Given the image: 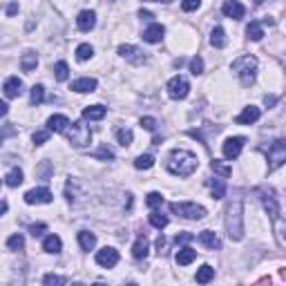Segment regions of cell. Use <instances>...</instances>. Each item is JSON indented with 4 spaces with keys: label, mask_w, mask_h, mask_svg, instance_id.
I'll use <instances>...</instances> for the list:
<instances>
[{
    "label": "cell",
    "mask_w": 286,
    "mask_h": 286,
    "mask_svg": "<svg viewBox=\"0 0 286 286\" xmlns=\"http://www.w3.org/2000/svg\"><path fill=\"white\" fill-rule=\"evenodd\" d=\"M197 165H199L197 157L188 150H175L168 157V170L177 177H190L197 170Z\"/></svg>",
    "instance_id": "obj_1"
},
{
    "label": "cell",
    "mask_w": 286,
    "mask_h": 286,
    "mask_svg": "<svg viewBox=\"0 0 286 286\" xmlns=\"http://www.w3.org/2000/svg\"><path fill=\"white\" fill-rule=\"evenodd\" d=\"M242 202H233L228 206L226 210V230H228V237L239 242V239L244 237V215H242Z\"/></svg>",
    "instance_id": "obj_2"
},
{
    "label": "cell",
    "mask_w": 286,
    "mask_h": 286,
    "mask_svg": "<svg viewBox=\"0 0 286 286\" xmlns=\"http://www.w3.org/2000/svg\"><path fill=\"white\" fill-rule=\"evenodd\" d=\"M233 72L239 76L242 85H250L257 74V59L255 56H242L233 63Z\"/></svg>",
    "instance_id": "obj_3"
},
{
    "label": "cell",
    "mask_w": 286,
    "mask_h": 286,
    "mask_svg": "<svg viewBox=\"0 0 286 286\" xmlns=\"http://www.w3.org/2000/svg\"><path fill=\"white\" fill-rule=\"evenodd\" d=\"M65 134H67L69 143H72L74 148H85V145H87V143L92 141V132H90V127L85 125L83 121L69 123V125L65 127Z\"/></svg>",
    "instance_id": "obj_4"
},
{
    "label": "cell",
    "mask_w": 286,
    "mask_h": 286,
    "mask_svg": "<svg viewBox=\"0 0 286 286\" xmlns=\"http://www.w3.org/2000/svg\"><path fill=\"white\" fill-rule=\"evenodd\" d=\"M170 210L175 212V215H179V217H184V219H204L206 217V208L197 206V204H192V202H185V204L172 202L170 204Z\"/></svg>",
    "instance_id": "obj_5"
},
{
    "label": "cell",
    "mask_w": 286,
    "mask_h": 286,
    "mask_svg": "<svg viewBox=\"0 0 286 286\" xmlns=\"http://www.w3.org/2000/svg\"><path fill=\"white\" fill-rule=\"evenodd\" d=\"M188 92H190V83H188V79H184V76H175V79H170V83H168V96L170 99L181 101V99L188 96Z\"/></svg>",
    "instance_id": "obj_6"
},
{
    "label": "cell",
    "mask_w": 286,
    "mask_h": 286,
    "mask_svg": "<svg viewBox=\"0 0 286 286\" xmlns=\"http://www.w3.org/2000/svg\"><path fill=\"white\" fill-rule=\"evenodd\" d=\"M268 161H270V170L280 168L282 163L286 161V143L284 139H277L268 145Z\"/></svg>",
    "instance_id": "obj_7"
},
{
    "label": "cell",
    "mask_w": 286,
    "mask_h": 286,
    "mask_svg": "<svg viewBox=\"0 0 286 286\" xmlns=\"http://www.w3.org/2000/svg\"><path fill=\"white\" fill-rule=\"evenodd\" d=\"M119 54H121L127 63H132V65H143L145 61H148L145 52H141V49L134 47V45H121V47H119Z\"/></svg>",
    "instance_id": "obj_8"
},
{
    "label": "cell",
    "mask_w": 286,
    "mask_h": 286,
    "mask_svg": "<svg viewBox=\"0 0 286 286\" xmlns=\"http://www.w3.org/2000/svg\"><path fill=\"white\" fill-rule=\"evenodd\" d=\"M244 143H246L244 137H230V139H226V143H224V148H222L224 157H226V159H237L239 154H242Z\"/></svg>",
    "instance_id": "obj_9"
},
{
    "label": "cell",
    "mask_w": 286,
    "mask_h": 286,
    "mask_svg": "<svg viewBox=\"0 0 286 286\" xmlns=\"http://www.w3.org/2000/svg\"><path fill=\"white\" fill-rule=\"evenodd\" d=\"M257 192L262 195V204H264L266 212L270 215V219H277V217H280V204H277V197L273 195L270 190H266V188H260Z\"/></svg>",
    "instance_id": "obj_10"
},
{
    "label": "cell",
    "mask_w": 286,
    "mask_h": 286,
    "mask_svg": "<svg viewBox=\"0 0 286 286\" xmlns=\"http://www.w3.org/2000/svg\"><path fill=\"white\" fill-rule=\"evenodd\" d=\"M96 264L103 266V268H112V266H117L119 264V250L110 248V246L101 248L99 253H96Z\"/></svg>",
    "instance_id": "obj_11"
},
{
    "label": "cell",
    "mask_w": 286,
    "mask_h": 286,
    "mask_svg": "<svg viewBox=\"0 0 286 286\" xmlns=\"http://www.w3.org/2000/svg\"><path fill=\"white\" fill-rule=\"evenodd\" d=\"M54 195L47 190V188H34V190L25 192V204L34 206V204H52Z\"/></svg>",
    "instance_id": "obj_12"
},
{
    "label": "cell",
    "mask_w": 286,
    "mask_h": 286,
    "mask_svg": "<svg viewBox=\"0 0 286 286\" xmlns=\"http://www.w3.org/2000/svg\"><path fill=\"white\" fill-rule=\"evenodd\" d=\"M222 14L226 18H235V20H239V18H244L246 9H244V5H242L239 0H226V2L222 5Z\"/></svg>",
    "instance_id": "obj_13"
},
{
    "label": "cell",
    "mask_w": 286,
    "mask_h": 286,
    "mask_svg": "<svg viewBox=\"0 0 286 286\" xmlns=\"http://www.w3.org/2000/svg\"><path fill=\"white\" fill-rule=\"evenodd\" d=\"M76 25H79L81 32H90V29H94L96 25V14L92 9H85L79 14V18H76Z\"/></svg>",
    "instance_id": "obj_14"
},
{
    "label": "cell",
    "mask_w": 286,
    "mask_h": 286,
    "mask_svg": "<svg viewBox=\"0 0 286 286\" xmlns=\"http://www.w3.org/2000/svg\"><path fill=\"white\" fill-rule=\"evenodd\" d=\"M260 117H262L260 107L248 105V107H244V112H242V114H239L237 119H235V123H239V125H250V123H255Z\"/></svg>",
    "instance_id": "obj_15"
},
{
    "label": "cell",
    "mask_w": 286,
    "mask_h": 286,
    "mask_svg": "<svg viewBox=\"0 0 286 286\" xmlns=\"http://www.w3.org/2000/svg\"><path fill=\"white\" fill-rule=\"evenodd\" d=\"M163 34H165V27L159 25V22H152V25L143 32V41H145V42H161Z\"/></svg>",
    "instance_id": "obj_16"
},
{
    "label": "cell",
    "mask_w": 286,
    "mask_h": 286,
    "mask_svg": "<svg viewBox=\"0 0 286 286\" xmlns=\"http://www.w3.org/2000/svg\"><path fill=\"white\" fill-rule=\"evenodd\" d=\"M148 250H150V242L145 235H141L132 246V257L134 260H145V257H148Z\"/></svg>",
    "instance_id": "obj_17"
},
{
    "label": "cell",
    "mask_w": 286,
    "mask_h": 286,
    "mask_svg": "<svg viewBox=\"0 0 286 286\" xmlns=\"http://www.w3.org/2000/svg\"><path fill=\"white\" fill-rule=\"evenodd\" d=\"M69 125V119L65 114H54L47 119V130L49 132H65V127Z\"/></svg>",
    "instance_id": "obj_18"
},
{
    "label": "cell",
    "mask_w": 286,
    "mask_h": 286,
    "mask_svg": "<svg viewBox=\"0 0 286 286\" xmlns=\"http://www.w3.org/2000/svg\"><path fill=\"white\" fill-rule=\"evenodd\" d=\"M5 94L9 96V99H16V96L22 94V81L18 79V76H9V79L5 81Z\"/></svg>",
    "instance_id": "obj_19"
},
{
    "label": "cell",
    "mask_w": 286,
    "mask_h": 286,
    "mask_svg": "<svg viewBox=\"0 0 286 286\" xmlns=\"http://www.w3.org/2000/svg\"><path fill=\"white\" fill-rule=\"evenodd\" d=\"M42 250L45 253H52V255H59L63 250V242H61L59 235H47L45 242H42Z\"/></svg>",
    "instance_id": "obj_20"
},
{
    "label": "cell",
    "mask_w": 286,
    "mask_h": 286,
    "mask_svg": "<svg viewBox=\"0 0 286 286\" xmlns=\"http://www.w3.org/2000/svg\"><path fill=\"white\" fill-rule=\"evenodd\" d=\"M72 90L79 92V94H87V92H94L96 90V79H90V76H85V79H79L72 83Z\"/></svg>",
    "instance_id": "obj_21"
},
{
    "label": "cell",
    "mask_w": 286,
    "mask_h": 286,
    "mask_svg": "<svg viewBox=\"0 0 286 286\" xmlns=\"http://www.w3.org/2000/svg\"><path fill=\"white\" fill-rule=\"evenodd\" d=\"M177 264L179 266H188V264H192V262L197 260V250L195 248H190V246H184V248H179V253H177Z\"/></svg>",
    "instance_id": "obj_22"
},
{
    "label": "cell",
    "mask_w": 286,
    "mask_h": 286,
    "mask_svg": "<svg viewBox=\"0 0 286 286\" xmlns=\"http://www.w3.org/2000/svg\"><path fill=\"white\" fill-rule=\"evenodd\" d=\"M199 244H204L206 248L215 250V248H222V242H219V237L212 230H204V233H199Z\"/></svg>",
    "instance_id": "obj_23"
},
{
    "label": "cell",
    "mask_w": 286,
    "mask_h": 286,
    "mask_svg": "<svg viewBox=\"0 0 286 286\" xmlns=\"http://www.w3.org/2000/svg\"><path fill=\"white\" fill-rule=\"evenodd\" d=\"M107 114V110L103 105H90L83 110V119L85 121H101L103 117Z\"/></svg>",
    "instance_id": "obj_24"
},
{
    "label": "cell",
    "mask_w": 286,
    "mask_h": 286,
    "mask_svg": "<svg viewBox=\"0 0 286 286\" xmlns=\"http://www.w3.org/2000/svg\"><path fill=\"white\" fill-rule=\"evenodd\" d=\"M22 181H25V175H22L20 168H11L9 172H7V177H5V184L9 185V188H18Z\"/></svg>",
    "instance_id": "obj_25"
},
{
    "label": "cell",
    "mask_w": 286,
    "mask_h": 286,
    "mask_svg": "<svg viewBox=\"0 0 286 286\" xmlns=\"http://www.w3.org/2000/svg\"><path fill=\"white\" fill-rule=\"evenodd\" d=\"M79 244L83 250H92L96 246V235L90 233V230H81L79 233Z\"/></svg>",
    "instance_id": "obj_26"
},
{
    "label": "cell",
    "mask_w": 286,
    "mask_h": 286,
    "mask_svg": "<svg viewBox=\"0 0 286 286\" xmlns=\"http://www.w3.org/2000/svg\"><path fill=\"white\" fill-rule=\"evenodd\" d=\"M36 65H38V56H36V54H32V52H27L25 56L20 59V69H22V72H27V74H29V72H34V69H36Z\"/></svg>",
    "instance_id": "obj_27"
},
{
    "label": "cell",
    "mask_w": 286,
    "mask_h": 286,
    "mask_svg": "<svg viewBox=\"0 0 286 286\" xmlns=\"http://www.w3.org/2000/svg\"><path fill=\"white\" fill-rule=\"evenodd\" d=\"M215 277V268L212 266H208V264H204L202 268L197 270V275H195V280L199 282V284H208V282Z\"/></svg>",
    "instance_id": "obj_28"
},
{
    "label": "cell",
    "mask_w": 286,
    "mask_h": 286,
    "mask_svg": "<svg viewBox=\"0 0 286 286\" xmlns=\"http://www.w3.org/2000/svg\"><path fill=\"white\" fill-rule=\"evenodd\" d=\"M210 42H212V47H217V49L226 47V32H224L222 27H215V29H212Z\"/></svg>",
    "instance_id": "obj_29"
},
{
    "label": "cell",
    "mask_w": 286,
    "mask_h": 286,
    "mask_svg": "<svg viewBox=\"0 0 286 286\" xmlns=\"http://www.w3.org/2000/svg\"><path fill=\"white\" fill-rule=\"evenodd\" d=\"M208 185H210V190H212V199H222L224 192H226V185H224V179H208Z\"/></svg>",
    "instance_id": "obj_30"
},
{
    "label": "cell",
    "mask_w": 286,
    "mask_h": 286,
    "mask_svg": "<svg viewBox=\"0 0 286 286\" xmlns=\"http://www.w3.org/2000/svg\"><path fill=\"white\" fill-rule=\"evenodd\" d=\"M246 34H248L250 41H262V38H264V29H262V22L253 20L248 27H246Z\"/></svg>",
    "instance_id": "obj_31"
},
{
    "label": "cell",
    "mask_w": 286,
    "mask_h": 286,
    "mask_svg": "<svg viewBox=\"0 0 286 286\" xmlns=\"http://www.w3.org/2000/svg\"><path fill=\"white\" fill-rule=\"evenodd\" d=\"M154 165V157L152 154H139L137 161H134V168L137 170H150Z\"/></svg>",
    "instance_id": "obj_32"
},
{
    "label": "cell",
    "mask_w": 286,
    "mask_h": 286,
    "mask_svg": "<svg viewBox=\"0 0 286 286\" xmlns=\"http://www.w3.org/2000/svg\"><path fill=\"white\" fill-rule=\"evenodd\" d=\"M210 168L215 170V172H217V175H222V179H228V177L233 175V170H230V165L222 163V161H219V159H212Z\"/></svg>",
    "instance_id": "obj_33"
},
{
    "label": "cell",
    "mask_w": 286,
    "mask_h": 286,
    "mask_svg": "<svg viewBox=\"0 0 286 286\" xmlns=\"http://www.w3.org/2000/svg\"><path fill=\"white\" fill-rule=\"evenodd\" d=\"M54 74H56V81H67L69 79V67H67V63L65 61H59V63L54 65Z\"/></svg>",
    "instance_id": "obj_34"
},
{
    "label": "cell",
    "mask_w": 286,
    "mask_h": 286,
    "mask_svg": "<svg viewBox=\"0 0 286 286\" xmlns=\"http://www.w3.org/2000/svg\"><path fill=\"white\" fill-rule=\"evenodd\" d=\"M148 219H150V224H152L154 228H159V230L168 226V217H165V215H161V212H157L154 208H152V212H150V217H148Z\"/></svg>",
    "instance_id": "obj_35"
},
{
    "label": "cell",
    "mask_w": 286,
    "mask_h": 286,
    "mask_svg": "<svg viewBox=\"0 0 286 286\" xmlns=\"http://www.w3.org/2000/svg\"><path fill=\"white\" fill-rule=\"evenodd\" d=\"M117 139H119V143H121L123 148H127V145H132L134 134H132V130H127V127H121V130H117Z\"/></svg>",
    "instance_id": "obj_36"
},
{
    "label": "cell",
    "mask_w": 286,
    "mask_h": 286,
    "mask_svg": "<svg viewBox=\"0 0 286 286\" xmlns=\"http://www.w3.org/2000/svg\"><path fill=\"white\" fill-rule=\"evenodd\" d=\"M92 54H94V49H92V45H87V42H83V45H79L76 47V59L83 63V61H90Z\"/></svg>",
    "instance_id": "obj_37"
},
{
    "label": "cell",
    "mask_w": 286,
    "mask_h": 286,
    "mask_svg": "<svg viewBox=\"0 0 286 286\" xmlns=\"http://www.w3.org/2000/svg\"><path fill=\"white\" fill-rule=\"evenodd\" d=\"M7 248L9 250H22L25 248V239H22V235H11V237L7 239Z\"/></svg>",
    "instance_id": "obj_38"
},
{
    "label": "cell",
    "mask_w": 286,
    "mask_h": 286,
    "mask_svg": "<svg viewBox=\"0 0 286 286\" xmlns=\"http://www.w3.org/2000/svg\"><path fill=\"white\" fill-rule=\"evenodd\" d=\"M45 101V87L42 85H34L32 87V103L34 105H41Z\"/></svg>",
    "instance_id": "obj_39"
},
{
    "label": "cell",
    "mask_w": 286,
    "mask_h": 286,
    "mask_svg": "<svg viewBox=\"0 0 286 286\" xmlns=\"http://www.w3.org/2000/svg\"><path fill=\"white\" fill-rule=\"evenodd\" d=\"M92 157H94V159H105L107 161V159H114V152H112L107 145H101L96 152H92Z\"/></svg>",
    "instance_id": "obj_40"
},
{
    "label": "cell",
    "mask_w": 286,
    "mask_h": 286,
    "mask_svg": "<svg viewBox=\"0 0 286 286\" xmlns=\"http://www.w3.org/2000/svg\"><path fill=\"white\" fill-rule=\"evenodd\" d=\"M145 204H148L150 208H159L161 204H163V197H161L159 192H150L148 199H145Z\"/></svg>",
    "instance_id": "obj_41"
},
{
    "label": "cell",
    "mask_w": 286,
    "mask_h": 286,
    "mask_svg": "<svg viewBox=\"0 0 286 286\" xmlns=\"http://www.w3.org/2000/svg\"><path fill=\"white\" fill-rule=\"evenodd\" d=\"M49 130H38V132H34V143H36V145H42V143H47V139H49Z\"/></svg>",
    "instance_id": "obj_42"
},
{
    "label": "cell",
    "mask_w": 286,
    "mask_h": 286,
    "mask_svg": "<svg viewBox=\"0 0 286 286\" xmlns=\"http://www.w3.org/2000/svg\"><path fill=\"white\" fill-rule=\"evenodd\" d=\"M190 72H192L195 76H199V74L204 72V61L199 59V56H195V59L190 61Z\"/></svg>",
    "instance_id": "obj_43"
},
{
    "label": "cell",
    "mask_w": 286,
    "mask_h": 286,
    "mask_svg": "<svg viewBox=\"0 0 286 286\" xmlns=\"http://www.w3.org/2000/svg\"><path fill=\"white\" fill-rule=\"evenodd\" d=\"M42 282H45V284L47 286H54V284H65V277H61V275H54V273H49V275H45L42 277Z\"/></svg>",
    "instance_id": "obj_44"
},
{
    "label": "cell",
    "mask_w": 286,
    "mask_h": 286,
    "mask_svg": "<svg viewBox=\"0 0 286 286\" xmlns=\"http://www.w3.org/2000/svg\"><path fill=\"white\" fill-rule=\"evenodd\" d=\"M199 5H202V0H181V9L184 11H195L199 9Z\"/></svg>",
    "instance_id": "obj_45"
},
{
    "label": "cell",
    "mask_w": 286,
    "mask_h": 286,
    "mask_svg": "<svg viewBox=\"0 0 286 286\" xmlns=\"http://www.w3.org/2000/svg\"><path fill=\"white\" fill-rule=\"evenodd\" d=\"M195 239V235L192 233H181V235H177L175 237V244L177 246H184V244H188V242H192Z\"/></svg>",
    "instance_id": "obj_46"
},
{
    "label": "cell",
    "mask_w": 286,
    "mask_h": 286,
    "mask_svg": "<svg viewBox=\"0 0 286 286\" xmlns=\"http://www.w3.org/2000/svg\"><path fill=\"white\" fill-rule=\"evenodd\" d=\"M141 127H145V130L154 132V130H157V121H154L152 117H143V119H141Z\"/></svg>",
    "instance_id": "obj_47"
},
{
    "label": "cell",
    "mask_w": 286,
    "mask_h": 286,
    "mask_svg": "<svg viewBox=\"0 0 286 286\" xmlns=\"http://www.w3.org/2000/svg\"><path fill=\"white\" fill-rule=\"evenodd\" d=\"M45 230H47V226H45V224H38V226H32V228H29V233H32L34 237H41Z\"/></svg>",
    "instance_id": "obj_48"
},
{
    "label": "cell",
    "mask_w": 286,
    "mask_h": 286,
    "mask_svg": "<svg viewBox=\"0 0 286 286\" xmlns=\"http://www.w3.org/2000/svg\"><path fill=\"white\" fill-rule=\"evenodd\" d=\"M165 246H168V242H165V237L161 235V237L157 239V253H159V255H163V253H165Z\"/></svg>",
    "instance_id": "obj_49"
},
{
    "label": "cell",
    "mask_w": 286,
    "mask_h": 286,
    "mask_svg": "<svg viewBox=\"0 0 286 286\" xmlns=\"http://www.w3.org/2000/svg\"><path fill=\"white\" fill-rule=\"evenodd\" d=\"M7 14H9V16H14V14H18V5H16V2H11V5L7 7Z\"/></svg>",
    "instance_id": "obj_50"
},
{
    "label": "cell",
    "mask_w": 286,
    "mask_h": 286,
    "mask_svg": "<svg viewBox=\"0 0 286 286\" xmlns=\"http://www.w3.org/2000/svg\"><path fill=\"white\" fill-rule=\"evenodd\" d=\"M139 18H143V20H150V18H154V16H152V14H150V11L141 9V11H139Z\"/></svg>",
    "instance_id": "obj_51"
},
{
    "label": "cell",
    "mask_w": 286,
    "mask_h": 286,
    "mask_svg": "<svg viewBox=\"0 0 286 286\" xmlns=\"http://www.w3.org/2000/svg\"><path fill=\"white\" fill-rule=\"evenodd\" d=\"M7 110H9V107H7V103H5V101H0V117H5Z\"/></svg>",
    "instance_id": "obj_52"
},
{
    "label": "cell",
    "mask_w": 286,
    "mask_h": 286,
    "mask_svg": "<svg viewBox=\"0 0 286 286\" xmlns=\"http://www.w3.org/2000/svg\"><path fill=\"white\" fill-rule=\"evenodd\" d=\"M264 103H266V105H275V96H266Z\"/></svg>",
    "instance_id": "obj_53"
},
{
    "label": "cell",
    "mask_w": 286,
    "mask_h": 286,
    "mask_svg": "<svg viewBox=\"0 0 286 286\" xmlns=\"http://www.w3.org/2000/svg\"><path fill=\"white\" fill-rule=\"evenodd\" d=\"M7 212V202H0V215H5Z\"/></svg>",
    "instance_id": "obj_54"
},
{
    "label": "cell",
    "mask_w": 286,
    "mask_h": 286,
    "mask_svg": "<svg viewBox=\"0 0 286 286\" xmlns=\"http://www.w3.org/2000/svg\"><path fill=\"white\" fill-rule=\"evenodd\" d=\"M266 0H255V5H264Z\"/></svg>",
    "instance_id": "obj_55"
},
{
    "label": "cell",
    "mask_w": 286,
    "mask_h": 286,
    "mask_svg": "<svg viewBox=\"0 0 286 286\" xmlns=\"http://www.w3.org/2000/svg\"><path fill=\"white\" fill-rule=\"evenodd\" d=\"M154 2H172V0H154Z\"/></svg>",
    "instance_id": "obj_56"
},
{
    "label": "cell",
    "mask_w": 286,
    "mask_h": 286,
    "mask_svg": "<svg viewBox=\"0 0 286 286\" xmlns=\"http://www.w3.org/2000/svg\"><path fill=\"white\" fill-rule=\"evenodd\" d=\"M0 143H2V134H0Z\"/></svg>",
    "instance_id": "obj_57"
},
{
    "label": "cell",
    "mask_w": 286,
    "mask_h": 286,
    "mask_svg": "<svg viewBox=\"0 0 286 286\" xmlns=\"http://www.w3.org/2000/svg\"><path fill=\"white\" fill-rule=\"evenodd\" d=\"M0 185H2V181H0Z\"/></svg>",
    "instance_id": "obj_58"
}]
</instances>
